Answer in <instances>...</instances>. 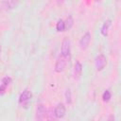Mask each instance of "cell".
Returning <instances> with one entry per match:
<instances>
[{
	"instance_id": "obj_18",
	"label": "cell",
	"mask_w": 121,
	"mask_h": 121,
	"mask_svg": "<svg viewBox=\"0 0 121 121\" xmlns=\"http://www.w3.org/2000/svg\"><path fill=\"white\" fill-rule=\"evenodd\" d=\"M108 121H115V118H114V115L113 114H111L108 118Z\"/></svg>"
},
{
	"instance_id": "obj_19",
	"label": "cell",
	"mask_w": 121,
	"mask_h": 121,
	"mask_svg": "<svg viewBox=\"0 0 121 121\" xmlns=\"http://www.w3.org/2000/svg\"><path fill=\"white\" fill-rule=\"evenodd\" d=\"M1 50H2V49H1V45H0V53H1Z\"/></svg>"
},
{
	"instance_id": "obj_8",
	"label": "cell",
	"mask_w": 121,
	"mask_h": 121,
	"mask_svg": "<svg viewBox=\"0 0 121 121\" xmlns=\"http://www.w3.org/2000/svg\"><path fill=\"white\" fill-rule=\"evenodd\" d=\"M81 73H82V65H81V63L78 60H76L75 64H74V69H73L74 78L76 79L79 78L80 76H81Z\"/></svg>"
},
{
	"instance_id": "obj_2",
	"label": "cell",
	"mask_w": 121,
	"mask_h": 121,
	"mask_svg": "<svg viewBox=\"0 0 121 121\" xmlns=\"http://www.w3.org/2000/svg\"><path fill=\"white\" fill-rule=\"evenodd\" d=\"M107 65V58L103 54H99L95 59V66L96 71H102Z\"/></svg>"
},
{
	"instance_id": "obj_11",
	"label": "cell",
	"mask_w": 121,
	"mask_h": 121,
	"mask_svg": "<svg viewBox=\"0 0 121 121\" xmlns=\"http://www.w3.org/2000/svg\"><path fill=\"white\" fill-rule=\"evenodd\" d=\"M45 116H46V121H56L57 120V117L55 115L53 108H49V110L46 112Z\"/></svg>"
},
{
	"instance_id": "obj_14",
	"label": "cell",
	"mask_w": 121,
	"mask_h": 121,
	"mask_svg": "<svg viewBox=\"0 0 121 121\" xmlns=\"http://www.w3.org/2000/svg\"><path fill=\"white\" fill-rule=\"evenodd\" d=\"M111 97H112V94H111L110 90H106V91L103 93V95H102V100H103L104 102L110 101Z\"/></svg>"
},
{
	"instance_id": "obj_7",
	"label": "cell",
	"mask_w": 121,
	"mask_h": 121,
	"mask_svg": "<svg viewBox=\"0 0 121 121\" xmlns=\"http://www.w3.org/2000/svg\"><path fill=\"white\" fill-rule=\"evenodd\" d=\"M54 112H55V115L57 118H62L64 115H65V112H66V108L64 106L63 103H59L56 108L54 109Z\"/></svg>"
},
{
	"instance_id": "obj_3",
	"label": "cell",
	"mask_w": 121,
	"mask_h": 121,
	"mask_svg": "<svg viewBox=\"0 0 121 121\" xmlns=\"http://www.w3.org/2000/svg\"><path fill=\"white\" fill-rule=\"evenodd\" d=\"M31 97H32V94L30 91L28 90H25L19 96V104L24 106V107H26L28 105V103L30 102L31 100Z\"/></svg>"
},
{
	"instance_id": "obj_20",
	"label": "cell",
	"mask_w": 121,
	"mask_h": 121,
	"mask_svg": "<svg viewBox=\"0 0 121 121\" xmlns=\"http://www.w3.org/2000/svg\"><path fill=\"white\" fill-rule=\"evenodd\" d=\"M89 121H94V120H89Z\"/></svg>"
},
{
	"instance_id": "obj_5",
	"label": "cell",
	"mask_w": 121,
	"mask_h": 121,
	"mask_svg": "<svg viewBox=\"0 0 121 121\" xmlns=\"http://www.w3.org/2000/svg\"><path fill=\"white\" fill-rule=\"evenodd\" d=\"M91 38H92V36H91V33H90V32H86L85 34H83V36L80 38V40H79V42H78L79 48L82 49V50L86 49V48L89 46V44H90Z\"/></svg>"
},
{
	"instance_id": "obj_1",
	"label": "cell",
	"mask_w": 121,
	"mask_h": 121,
	"mask_svg": "<svg viewBox=\"0 0 121 121\" xmlns=\"http://www.w3.org/2000/svg\"><path fill=\"white\" fill-rule=\"evenodd\" d=\"M60 55L65 58L67 60H70V55H71V45H70V41L68 38H64L62 43H61V49H60Z\"/></svg>"
},
{
	"instance_id": "obj_10",
	"label": "cell",
	"mask_w": 121,
	"mask_h": 121,
	"mask_svg": "<svg viewBox=\"0 0 121 121\" xmlns=\"http://www.w3.org/2000/svg\"><path fill=\"white\" fill-rule=\"evenodd\" d=\"M17 4L18 3L15 2V1H4V2H1L0 3V5L2 6V8L5 9H11L15 8L17 6Z\"/></svg>"
},
{
	"instance_id": "obj_12",
	"label": "cell",
	"mask_w": 121,
	"mask_h": 121,
	"mask_svg": "<svg viewBox=\"0 0 121 121\" xmlns=\"http://www.w3.org/2000/svg\"><path fill=\"white\" fill-rule=\"evenodd\" d=\"M56 29L59 32H62L65 30V24H64V21L62 19L58 20V22L56 24Z\"/></svg>"
},
{
	"instance_id": "obj_9",
	"label": "cell",
	"mask_w": 121,
	"mask_h": 121,
	"mask_svg": "<svg viewBox=\"0 0 121 121\" xmlns=\"http://www.w3.org/2000/svg\"><path fill=\"white\" fill-rule=\"evenodd\" d=\"M111 26H112V20H110V19L107 20V21H105V22L103 23V25H102V26H101V28H100V32H101L102 36L106 37V36L108 35L109 28H110Z\"/></svg>"
},
{
	"instance_id": "obj_6",
	"label": "cell",
	"mask_w": 121,
	"mask_h": 121,
	"mask_svg": "<svg viewBox=\"0 0 121 121\" xmlns=\"http://www.w3.org/2000/svg\"><path fill=\"white\" fill-rule=\"evenodd\" d=\"M67 63V60L65 58H63L61 55L59 56V58L56 60V64H55V71L57 73H60L64 70L65 66Z\"/></svg>"
},
{
	"instance_id": "obj_17",
	"label": "cell",
	"mask_w": 121,
	"mask_h": 121,
	"mask_svg": "<svg viewBox=\"0 0 121 121\" xmlns=\"http://www.w3.org/2000/svg\"><path fill=\"white\" fill-rule=\"evenodd\" d=\"M6 89H7V86H5L4 84H0V95H4L5 92H6Z\"/></svg>"
},
{
	"instance_id": "obj_16",
	"label": "cell",
	"mask_w": 121,
	"mask_h": 121,
	"mask_svg": "<svg viewBox=\"0 0 121 121\" xmlns=\"http://www.w3.org/2000/svg\"><path fill=\"white\" fill-rule=\"evenodd\" d=\"M10 83H11V78H9V77H5V78H2V84H4L5 86L8 87Z\"/></svg>"
},
{
	"instance_id": "obj_13",
	"label": "cell",
	"mask_w": 121,
	"mask_h": 121,
	"mask_svg": "<svg viewBox=\"0 0 121 121\" xmlns=\"http://www.w3.org/2000/svg\"><path fill=\"white\" fill-rule=\"evenodd\" d=\"M64 24H65V29H70L73 25H74V20H73V17L72 15H68V17L66 18V20L64 21Z\"/></svg>"
},
{
	"instance_id": "obj_4",
	"label": "cell",
	"mask_w": 121,
	"mask_h": 121,
	"mask_svg": "<svg viewBox=\"0 0 121 121\" xmlns=\"http://www.w3.org/2000/svg\"><path fill=\"white\" fill-rule=\"evenodd\" d=\"M46 115V110L43 104H38L36 107V113H35V118L36 121H43L45 118Z\"/></svg>"
},
{
	"instance_id": "obj_15",
	"label": "cell",
	"mask_w": 121,
	"mask_h": 121,
	"mask_svg": "<svg viewBox=\"0 0 121 121\" xmlns=\"http://www.w3.org/2000/svg\"><path fill=\"white\" fill-rule=\"evenodd\" d=\"M65 100H66L67 104H71L72 103V94H71L70 88L66 89V91H65Z\"/></svg>"
}]
</instances>
